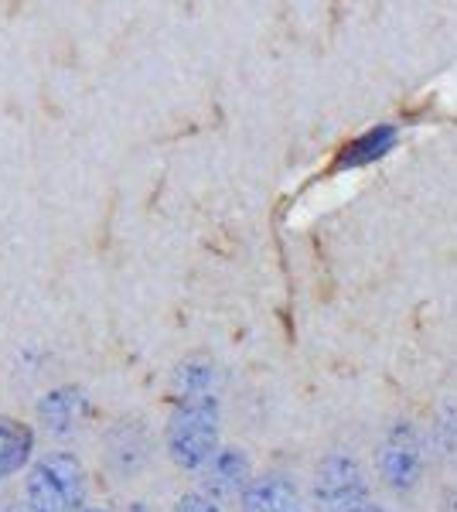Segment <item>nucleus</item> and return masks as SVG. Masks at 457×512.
Masks as SVG:
<instances>
[{
    "label": "nucleus",
    "mask_w": 457,
    "mask_h": 512,
    "mask_svg": "<svg viewBox=\"0 0 457 512\" xmlns=\"http://www.w3.org/2000/svg\"><path fill=\"white\" fill-rule=\"evenodd\" d=\"M444 414H447V420H437L434 424V444L454 454L457 451V407H447Z\"/></svg>",
    "instance_id": "nucleus-13"
},
{
    "label": "nucleus",
    "mask_w": 457,
    "mask_h": 512,
    "mask_svg": "<svg viewBox=\"0 0 457 512\" xmlns=\"http://www.w3.org/2000/svg\"><path fill=\"white\" fill-rule=\"evenodd\" d=\"M89 414H93V403H89V393L76 383H62L52 386L45 396L38 400L35 417L41 424V431L48 437H72L79 434V427L86 424Z\"/></svg>",
    "instance_id": "nucleus-7"
},
{
    "label": "nucleus",
    "mask_w": 457,
    "mask_h": 512,
    "mask_svg": "<svg viewBox=\"0 0 457 512\" xmlns=\"http://www.w3.org/2000/svg\"><path fill=\"white\" fill-rule=\"evenodd\" d=\"M239 512H304V495L287 472H263L239 495Z\"/></svg>",
    "instance_id": "nucleus-8"
},
{
    "label": "nucleus",
    "mask_w": 457,
    "mask_h": 512,
    "mask_svg": "<svg viewBox=\"0 0 457 512\" xmlns=\"http://www.w3.org/2000/svg\"><path fill=\"white\" fill-rule=\"evenodd\" d=\"M440 512H457V489L444 492V499H440Z\"/></svg>",
    "instance_id": "nucleus-14"
},
{
    "label": "nucleus",
    "mask_w": 457,
    "mask_h": 512,
    "mask_svg": "<svg viewBox=\"0 0 457 512\" xmlns=\"http://www.w3.org/2000/svg\"><path fill=\"white\" fill-rule=\"evenodd\" d=\"M311 499L314 512H359L369 502H376V495H372L369 478H365L362 465L352 454L331 451L314 468Z\"/></svg>",
    "instance_id": "nucleus-4"
},
{
    "label": "nucleus",
    "mask_w": 457,
    "mask_h": 512,
    "mask_svg": "<svg viewBox=\"0 0 457 512\" xmlns=\"http://www.w3.org/2000/svg\"><path fill=\"white\" fill-rule=\"evenodd\" d=\"M130 512H151V509H147V502H134V506H130Z\"/></svg>",
    "instance_id": "nucleus-17"
},
{
    "label": "nucleus",
    "mask_w": 457,
    "mask_h": 512,
    "mask_svg": "<svg viewBox=\"0 0 457 512\" xmlns=\"http://www.w3.org/2000/svg\"><path fill=\"white\" fill-rule=\"evenodd\" d=\"M151 431L144 427V420H116V424L106 431L103 441V461L113 475L120 478H137L151 465Z\"/></svg>",
    "instance_id": "nucleus-6"
},
{
    "label": "nucleus",
    "mask_w": 457,
    "mask_h": 512,
    "mask_svg": "<svg viewBox=\"0 0 457 512\" xmlns=\"http://www.w3.org/2000/svg\"><path fill=\"white\" fill-rule=\"evenodd\" d=\"M171 512H226V509H222L219 502H212L209 495L191 489V492H181L178 499H174Z\"/></svg>",
    "instance_id": "nucleus-12"
},
{
    "label": "nucleus",
    "mask_w": 457,
    "mask_h": 512,
    "mask_svg": "<svg viewBox=\"0 0 457 512\" xmlns=\"http://www.w3.org/2000/svg\"><path fill=\"white\" fill-rule=\"evenodd\" d=\"M393 144H396V127L393 123H379V127H372L369 134L359 137L355 144H348L338 164H342V168H362V164L386 158V154L393 151Z\"/></svg>",
    "instance_id": "nucleus-11"
},
{
    "label": "nucleus",
    "mask_w": 457,
    "mask_h": 512,
    "mask_svg": "<svg viewBox=\"0 0 457 512\" xmlns=\"http://www.w3.org/2000/svg\"><path fill=\"white\" fill-rule=\"evenodd\" d=\"M0 512H28V509H24L18 499V502H0Z\"/></svg>",
    "instance_id": "nucleus-15"
},
{
    "label": "nucleus",
    "mask_w": 457,
    "mask_h": 512,
    "mask_svg": "<svg viewBox=\"0 0 457 512\" xmlns=\"http://www.w3.org/2000/svg\"><path fill=\"white\" fill-rule=\"evenodd\" d=\"M89 468L76 451L35 454L21 475V506L28 512H79L89 506Z\"/></svg>",
    "instance_id": "nucleus-2"
},
{
    "label": "nucleus",
    "mask_w": 457,
    "mask_h": 512,
    "mask_svg": "<svg viewBox=\"0 0 457 512\" xmlns=\"http://www.w3.org/2000/svg\"><path fill=\"white\" fill-rule=\"evenodd\" d=\"M35 448H38L35 427L24 424L21 417L0 414V482L28 472V465L35 461Z\"/></svg>",
    "instance_id": "nucleus-9"
},
{
    "label": "nucleus",
    "mask_w": 457,
    "mask_h": 512,
    "mask_svg": "<svg viewBox=\"0 0 457 512\" xmlns=\"http://www.w3.org/2000/svg\"><path fill=\"white\" fill-rule=\"evenodd\" d=\"M79 512H113L110 506H82Z\"/></svg>",
    "instance_id": "nucleus-16"
},
{
    "label": "nucleus",
    "mask_w": 457,
    "mask_h": 512,
    "mask_svg": "<svg viewBox=\"0 0 457 512\" xmlns=\"http://www.w3.org/2000/svg\"><path fill=\"white\" fill-rule=\"evenodd\" d=\"M195 393H219V369H215V362L202 352L185 355L171 373V400H178V396H195Z\"/></svg>",
    "instance_id": "nucleus-10"
},
{
    "label": "nucleus",
    "mask_w": 457,
    "mask_h": 512,
    "mask_svg": "<svg viewBox=\"0 0 457 512\" xmlns=\"http://www.w3.org/2000/svg\"><path fill=\"white\" fill-rule=\"evenodd\" d=\"M222 448V396L195 393L171 400V414L164 420V454L174 468L198 475Z\"/></svg>",
    "instance_id": "nucleus-1"
},
{
    "label": "nucleus",
    "mask_w": 457,
    "mask_h": 512,
    "mask_svg": "<svg viewBox=\"0 0 457 512\" xmlns=\"http://www.w3.org/2000/svg\"><path fill=\"white\" fill-rule=\"evenodd\" d=\"M198 475H202V489L198 492L209 495L219 506L239 502V495H243L249 489V482L256 478L253 458H249V451L239 448V444H222Z\"/></svg>",
    "instance_id": "nucleus-5"
},
{
    "label": "nucleus",
    "mask_w": 457,
    "mask_h": 512,
    "mask_svg": "<svg viewBox=\"0 0 457 512\" xmlns=\"http://www.w3.org/2000/svg\"><path fill=\"white\" fill-rule=\"evenodd\" d=\"M427 472V441L413 420H396L376 444V475L389 492L410 495Z\"/></svg>",
    "instance_id": "nucleus-3"
}]
</instances>
